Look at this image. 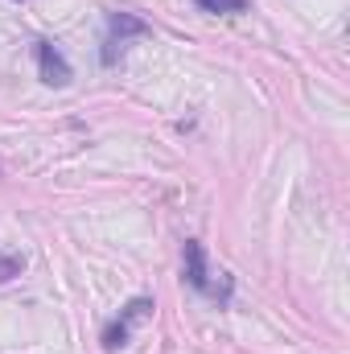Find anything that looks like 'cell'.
Wrapping results in <instances>:
<instances>
[{
	"label": "cell",
	"mask_w": 350,
	"mask_h": 354,
	"mask_svg": "<svg viewBox=\"0 0 350 354\" xmlns=\"http://www.w3.org/2000/svg\"><path fill=\"white\" fill-rule=\"evenodd\" d=\"M37 66H42V79L50 87H66L71 83V66L62 58V50L54 41H37Z\"/></svg>",
	"instance_id": "1"
},
{
	"label": "cell",
	"mask_w": 350,
	"mask_h": 354,
	"mask_svg": "<svg viewBox=\"0 0 350 354\" xmlns=\"http://www.w3.org/2000/svg\"><path fill=\"white\" fill-rule=\"evenodd\" d=\"M145 33H149V25L132 12H111L107 17V41H116V46H124L128 37H145Z\"/></svg>",
	"instance_id": "2"
},
{
	"label": "cell",
	"mask_w": 350,
	"mask_h": 354,
	"mask_svg": "<svg viewBox=\"0 0 350 354\" xmlns=\"http://www.w3.org/2000/svg\"><path fill=\"white\" fill-rule=\"evenodd\" d=\"M181 256H185V280H190L194 288H206V284H210V272H206V256H202V243H198V239H185Z\"/></svg>",
	"instance_id": "3"
},
{
	"label": "cell",
	"mask_w": 350,
	"mask_h": 354,
	"mask_svg": "<svg viewBox=\"0 0 350 354\" xmlns=\"http://www.w3.org/2000/svg\"><path fill=\"white\" fill-rule=\"evenodd\" d=\"M124 342H128V322H111V326L103 330V346L116 351V346H124Z\"/></svg>",
	"instance_id": "4"
},
{
	"label": "cell",
	"mask_w": 350,
	"mask_h": 354,
	"mask_svg": "<svg viewBox=\"0 0 350 354\" xmlns=\"http://www.w3.org/2000/svg\"><path fill=\"white\" fill-rule=\"evenodd\" d=\"M198 8H206V12H243L248 0H198Z\"/></svg>",
	"instance_id": "5"
},
{
	"label": "cell",
	"mask_w": 350,
	"mask_h": 354,
	"mask_svg": "<svg viewBox=\"0 0 350 354\" xmlns=\"http://www.w3.org/2000/svg\"><path fill=\"white\" fill-rule=\"evenodd\" d=\"M12 276H21V260L17 256H0V284L12 280Z\"/></svg>",
	"instance_id": "6"
}]
</instances>
